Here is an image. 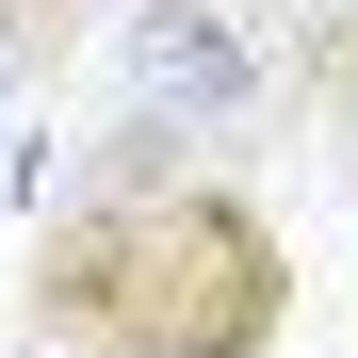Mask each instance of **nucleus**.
Segmentation results:
<instances>
[{
	"mask_svg": "<svg viewBox=\"0 0 358 358\" xmlns=\"http://www.w3.org/2000/svg\"><path fill=\"white\" fill-rule=\"evenodd\" d=\"M33 358H277L293 342V228L245 179H179V196H66L17 277Z\"/></svg>",
	"mask_w": 358,
	"mask_h": 358,
	"instance_id": "f257e3e1",
	"label": "nucleus"
},
{
	"mask_svg": "<svg viewBox=\"0 0 358 358\" xmlns=\"http://www.w3.org/2000/svg\"><path fill=\"white\" fill-rule=\"evenodd\" d=\"M17 82H33V66H17V49H0V98H17Z\"/></svg>",
	"mask_w": 358,
	"mask_h": 358,
	"instance_id": "423d86ee",
	"label": "nucleus"
},
{
	"mask_svg": "<svg viewBox=\"0 0 358 358\" xmlns=\"http://www.w3.org/2000/svg\"><path fill=\"white\" fill-rule=\"evenodd\" d=\"M179 179H212V163H196V131L114 114V131H98V163H82V196H179Z\"/></svg>",
	"mask_w": 358,
	"mask_h": 358,
	"instance_id": "20e7f679",
	"label": "nucleus"
},
{
	"mask_svg": "<svg viewBox=\"0 0 358 358\" xmlns=\"http://www.w3.org/2000/svg\"><path fill=\"white\" fill-rule=\"evenodd\" d=\"M114 82H131V114H163V131H196V147L293 114V66H277V33L245 0H131V17H114Z\"/></svg>",
	"mask_w": 358,
	"mask_h": 358,
	"instance_id": "f03ea898",
	"label": "nucleus"
},
{
	"mask_svg": "<svg viewBox=\"0 0 358 358\" xmlns=\"http://www.w3.org/2000/svg\"><path fill=\"white\" fill-rule=\"evenodd\" d=\"M82 17H98V0H0V49H17V66L49 82V66L82 49Z\"/></svg>",
	"mask_w": 358,
	"mask_h": 358,
	"instance_id": "39448f33",
	"label": "nucleus"
},
{
	"mask_svg": "<svg viewBox=\"0 0 358 358\" xmlns=\"http://www.w3.org/2000/svg\"><path fill=\"white\" fill-rule=\"evenodd\" d=\"M245 17L277 33V66H293V114L358 147V0H245Z\"/></svg>",
	"mask_w": 358,
	"mask_h": 358,
	"instance_id": "7ed1b4c3",
	"label": "nucleus"
}]
</instances>
